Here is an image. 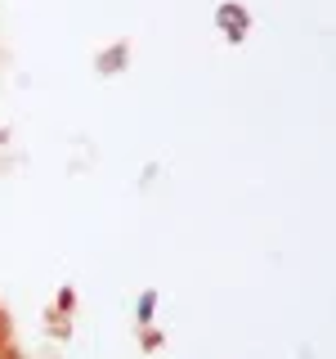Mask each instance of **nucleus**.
<instances>
[{"label": "nucleus", "instance_id": "obj_1", "mask_svg": "<svg viewBox=\"0 0 336 359\" xmlns=\"http://www.w3.org/2000/svg\"><path fill=\"white\" fill-rule=\"evenodd\" d=\"M220 22L229 27V41H242V27H246V14H242V9L224 5V9H220Z\"/></svg>", "mask_w": 336, "mask_h": 359}, {"label": "nucleus", "instance_id": "obj_4", "mask_svg": "<svg viewBox=\"0 0 336 359\" xmlns=\"http://www.w3.org/2000/svg\"><path fill=\"white\" fill-rule=\"evenodd\" d=\"M0 346H5V332H0Z\"/></svg>", "mask_w": 336, "mask_h": 359}, {"label": "nucleus", "instance_id": "obj_3", "mask_svg": "<svg viewBox=\"0 0 336 359\" xmlns=\"http://www.w3.org/2000/svg\"><path fill=\"white\" fill-rule=\"evenodd\" d=\"M0 359H14V351H9V346H0Z\"/></svg>", "mask_w": 336, "mask_h": 359}, {"label": "nucleus", "instance_id": "obj_2", "mask_svg": "<svg viewBox=\"0 0 336 359\" xmlns=\"http://www.w3.org/2000/svg\"><path fill=\"white\" fill-rule=\"evenodd\" d=\"M153 306H157V297H153V292H144V297H139V323L153 319Z\"/></svg>", "mask_w": 336, "mask_h": 359}]
</instances>
